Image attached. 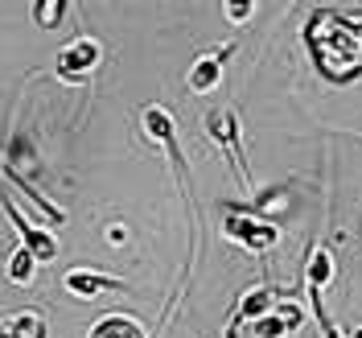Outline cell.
<instances>
[{"mask_svg": "<svg viewBox=\"0 0 362 338\" xmlns=\"http://www.w3.org/2000/svg\"><path fill=\"white\" fill-rule=\"evenodd\" d=\"M235 50H239L235 42L218 45V50H206L202 58L189 67V74H185V87L194 91V95H206V91H214L218 83H223V67H226V58H230Z\"/></svg>", "mask_w": 362, "mask_h": 338, "instance_id": "5b68a950", "label": "cell"}, {"mask_svg": "<svg viewBox=\"0 0 362 338\" xmlns=\"http://www.w3.org/2000/svg\"><path fill=\"white\" fill-rule=\"evenodd\" d=\"M276 310V293H272L268 285H259V289H251V293H243V301H239V314H235V322L226 326V338H235L239 334V326L243 322H255V317H264V314H272Z\"/></svg>", "mask_w": 362, "mask_h": 338, "instance_id": "ba28073f", "label": "cell"}, {"mask_svg": "<svg viewBox=\"0 0 362 338\" xmlns=\"http://www.w3.org/2000/svg\"><path fill=\"white\" fill-rule=\"evenodd\" d=\"M0 206H4V215H8L13 231L21 235V244H25V248L33 252V256H37L42 264H49V260L58 256V240H54V235H49L45 227L29 223V219H25L21 210H17V203H13V194H8V181H4V178H0Z\"/></svg>", "mask_w": 362, "mask_h": 338, "instance_id": "7a4b0ae2", "label": "cell"}, {"mask_svg": "<svg viewBox=\"0 0 362 338\" xmlns=\"http://www.w3.org/2000/svg\"><path fill=\"white\" fill-rule=\"evenodd\" d=\"M255 13V0H223V17L230 25H247Z\"/></svg>", "mask_w": 362, "mask_h": 338, "instance_id": "2e32d148", "label": "cell"}, {"mask_svg": "<svg viewBox=\"0 0 362 338\" xmlns=\"http://www.w3.org/2000/svg\"><path fill=\"white\" fill-rule=\"evenodd\" d=\"M305 293H309V301H313V322L321 326V338H346L338 326H334V317L325 314V305H321V289H305Z\"/></svg>", "mask_w": 362, "mask_h": 338, "instance_id": "9a60e30c", "label": "cell"}, {"mask_svg": "<svg viewBox=\"0 0 362 338\" xmlns=\"http://www.w3.org/2000/svg\"><path fill=\"white\" fill-rule=\"evenodd\" d=\"M13 326H17V338H49V326L37 310H21L13 314Z\"/></svg>", "mask_w": 362, "mask_h": 338, "instance_id": "4fadbf2b", "label": "cell"}, {"mask_svg": "<svg viewBox=\"0 0 362 338\" xmlns=\"http://www.w3.org/2000/svg\"><path fill=\"white\" fill-rule=\"evenodd\" d=\"M107 240H112V244H124L128 235H124V227H112V231H107Z\"/></svg>", "mask_w": 362, "mask_h": 338, "instance_id": "e0dca14e", "label": "cell"}, {"mask_svg": "<svg viewBox=\"0 0 362 338\" xmlns=\"http://www.w3.org/2000/svg\"><path fill=\"white\" fill-rule=\"evenodd\" d=\"M99 58H103V50H99L95 38H74L70 45L58 50V58H54V74H58L62 83H83V79L95 74Z\"/></svg>", "mask_w": 362, "mask_h": 338, "instance_id": "3957f363", "label": "cell"}, {"mask_svg": "<svg viewBox=\"0 0 362 338\" xmlns=\"http://www.w3.org/2000/svg\"><path fill=\"white\" fill-rule=\"evenodd\" d=\"M62 13H66V0H37L33 4V21L42 25V29H54V25L62 21Z\"/></svg>", "mask_w": 362, "mask_h": 338, "instance_id": "5bb4252c", "label": "cell"}, {"mask_svg": "<svg viewBox=\"0 0 362 338\" xmlns=\"http://www.w3.org/2000/svg\"><path fill=\"white\" fill-rule=\"evenodd\" d=\"M296 326H300V310L284 305V310H272V314L255 317L251 322V334L255 338H284V334H293Z\"/></svg>", "mask_w": 362, "mask_h": 338, "instance_id": "30bf717a", "label": "cell"}, {"mask_svg": "<svg viewBox=\"0 0 362 338\" xmlns=\"http://www.w3.org/2000/svg\"><path fill=\"white\" fill-rule=\"evenodd\" d=\"M0 178L8 181V186H17V190H21L25 198H29V203H33L37 210H42V215H49V223H54V227H62V223H66V215H62L58 206L49 203L45 194H37V190H33V181H25V174L17 169V161H4V157H0Z\"/></svg>", "mask_w": 362, "mask_h": 338, "instance_id": "52a82bcc", "label": "cell"}, {"mask_svg": "<svg viewBox=\"0 0 362 338\" xmlns=\"http://www.w3.org/2000/svg\"><path fill=\"white\" fill-rule=\"evenodd\" d=\"M87 338H148V330L132 314H103L90 322Z\"/></svg>", "mask_w": 362, "mask_h": 338, "instance_id": "9c48e42d", "label": "cell"}, {"mask_svg": "<svg viewBox=\"0 0 362 338\" xmlns=\"http://www.w3.org/2000/svg\"><path fill=\"white\" fill-rule=\"evenodd\" d=\"M37 264H42V260L25 248V244H17V252L8 256L4 272H8V281H13V285H33V272H37Z\"/></svg>", "mask_w": 362, "mask_h": 338, "instance_id": "7c38bea8", "label": "cell"}, {"mask_svg": "<svg viewBox=\"0 0 362 338\" xmlns=\"http://www.w3.org/2000/svg\"><path fill=\"white\" fill-rule=\"evenodd\" d=\"M62 285H66V293L83 297V301H90V297L99 293H115V289H124V281L119 276H103V272H90V269H74L62 276Z\"/></svg>", "mask_w": 362, "mask_h": 338, "instance_id": "8992f818", "label": "cell"}, {"mask_svg": "<svg viewBox=\"0 0 362 338\" xmlns=\"http://www.w3.org/2000/svg\"><path fill=\"white\" fill-rule=\"evenodd\" d=\"M206 136L210 140H218L230 161H235V169H239V178L251 181V165H247V153H243V145H239V112L235 108H223V112H206Z\"/></svg>", "mask_w": 362, "mask_h": 338, "instance_id": "277c9868", "label": "cell"}, {"mask_svg": "<svg viewBox=\"0 0 362 338\" xmlns=\"http://www.w3.org/2000/svg\"><path fill=\"white\" fill-rule=\"evenodd\" d=\"M223 235L230 240V244H239V248H247V252H268V248H276L280 244V227L276 223H268V219H255L251 210H230L223 219Z\"/></svg>", "mask_w": 362, "mask_h": 338, "instance_id": "6da1fadb", "label": "cell"}, {"mask_svg": "<svg viewBox=\"0 0 362 338\" xmlns=\"http://www.w3.org/2000/svg\"><path fill=\"white\" fill-rule=\"evenodd\" d=\"M350 338H362V326H354V330H350Z\"/></svg>", "mask_w": 362, "mask_h": 338, "instance_id": "ac0fdd59", "label": "cell"}, {"mask_svg": "<svg viewBox=\"0 0 362 338\" xmlns=\"http://www.w3.org/2000/svg\"><path fill=\"white\" fill-rule=\"evenodd\" d=\"M334 281V252L325 248V244H317L313 256H309V272H305V285L309 289H325Z\"/></svg>", "mask_w": 362, "mask_h": 338, "instance_id": "8fae6325", "label": "cell"}]
</instances>
